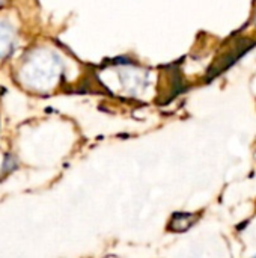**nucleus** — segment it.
I'll return each mask as SVG.
<instances>
[{"mask_svg": "<svg viewBox=\"0 0 256 258\" xmlns=\"http://www.w3.org/2000/svg\"><path fill=\"white\" fill-rule=\"evenodd\" d=\"M14 33L9 26L0 21V56H6L12 50Z\"/></svg>", "mask_w": 256, "mask_h": 258, "instance_id": "1", "label": "nucleus"}, {"mask_svg": "<svg viewBox=\"0 0 256 258\" xmlns=\"http://www.w3.org/2000/svg\"><path fill=\"white\" fill-rule=\"evenodd\" d=\"M255 258H256V257H255Z\"/></svg>", "mask_w": 256, "mask_h": 258, "instance_id": "3", "label": "nucleus"}, {"mask_svg": "<svg viewBox=\"0 0 256 258\" xmlns=\"http://www.w3.org/2000/svg\"><path fill=\"white\" fill-rule=\"evenodd\" d=\"M0 2H2V0H0Z\"/></svg>", "mask_w": 256, "mask_h": 258, "instance_id": "2", "label": "nucleus"}]
</instances>
